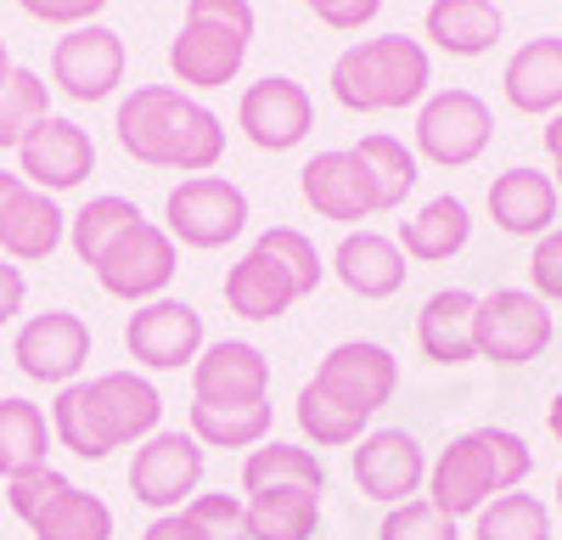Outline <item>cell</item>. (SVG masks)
<instances>
[{"instance_id":"obj_24","label":"cell","mask_w":562,"mask_h":540,"mask_svg":"<svg viewBox=\"0 0 562 540\" xmlns=\"http://www.w3.org/2000/svg\"><path fill=\"white\" fill-rule=\"evenodd\" d=\"M299 299H304L299 282L259 248H248L237 265L225 270V304L237 310L243 322H276V315H288Z\"/></svg>"},{"instance_id":"obj_43","label":"cell","mask_w":562,"mask_h":540,"mask_svg":"<svg viewBox=\"0 0 562 540\" xmlns=\"http://www.w3.org/2000/svg\"><path fill=\"white\" fill-rule=\"evenodd\" d=\"M378 12H383V0H333V7L321 12V23L338 29V34H355V29H366Z\"/></svg>"},{"instance_id":"obj_49","label":"cell","mask_w":562,"mask_h":540,"mask_svg":"<svg viewBox=\"0 0 562 540\" xmlns=\"http://www.w3.org/2000/svg\"><path fill=\"white\" fill-rule=\"evenodd\" d=\"M12 79V57H7V40H0V85Z\"/></svg>"},{"instance_id":"obj_11","label":"cell","mask_w":562,"mask_h":540,"mask_svg":"<svg viewBox=\"0 0 562 540\" xmlns=\"http://www.w3.org/2000/svg\"><path fill=\"white\" fill-rule=\"evenodd\" d=\"M326 400H338L344 412H355V417H378L383 405L394 400V389H400V360L383 349V344H366V338H355V344H338V349H326V360L315 367V378H310Z\"/></svg>"},{"instance_id":"obj_5","label":"cell","mask_w":562,"mask_h":540,"mask_svg":"<svg viewBox=\"0 0 562 540\" xmlns=\"http://www.w3.org/2000/svg\"><path fill=\"white\" fill-rule=\"evenodd\" d=\"M254 40V7L248 0H186L180 34L169 45V68L192 90H220L243 74Z\"/></svg>"},{"instance_id":"obj_28","label":"cell","mask_w":562,"mask_h":540,"mask_svg":"<svg viewBox=\"0 0 562 540\" xmlns=\"http://www.w3.org/2000/svg\"><path fill=\"white\" fill-rule=\"evenodd\" d=\"M422 29H428V40L445 57H484V52H495L506 18L495 0H434Z\"/></svg>"},{"instance_id":"obj_33","label":"cell","mask_w":562,"mask_h":540,"mask_svg":"<svg viewBox=\"0 0 562 540\" xmlns=\"http://www.w3.org/2000/svg\"><path fill=\"white\" fill-rule=\"evenodd\" d=\"M288 484H310V490H326V462L304 445H254L248 462H243V490L259 495V490H288Z\"/></svg>"},{"instance_id":"obj_9","label":"cell","mask_w":562,"mask_h":540,"mask_svg":"<svg viewBox=\"0 0 562 540\" xmlns=\"http://www.w3.org/2000/svg\"><path fill=\"white\" fill-rule=\"evenodd\" d=\"M495 142V113L473 90H434L416 108V153L439 164V169H467L473 158H484V147Z\"/></svg>"},{"instance_id":"obj_25","label":"cell","mask_w":562,"mask_h":540,"mask_svg":"<svg viewBox=\"0 0 562 540\" xmlns=\"http://www.w3.org/2000/svg\"><path fill=\"white\" fill-rule=\"evenodd\" d=\"M63 237H68V214L57 209V198L34 192L23 180V192L7 203V214H0V254L34 265V259H52L63 248Z\"/></svg>"},{"instance_id":"obj_34","label":"cell","mask_w":562,"mask_h":540,"mask_svg":"<svg viewBox=\"0 0 562 540\" xmlns=\"http://www.w3.org/2000/svg\"><path fill=\"white\" fill-rule=\"evenodd\" d=\"M355 158L371 169V187H378V203H383V214L389 209H400L405 198H411V187H416V153L400 142V135H360L355 142Z\"/></svg>"},{"instance_id":"obj_17","label":"cell","mask_w":562,"mask_h":540,"mask_svg":"<svg viewBox=\"0 0 562 540\" xmlns=\"http://www.w3.org/2000/svg\"><path fill=\"white\" fill-rule=\"evenodd\" d=\"M237 130L248 135V142L259 153H293L304 135L315 130V102L310 90L288 74H265L259 85L243 90L237 102Z\"/></svg>"},{"instance_id":"obj_23","label":"cell","mask_w":562,"mask_h":540,"mask_svg":"<svg viewBox=\"0 0 562 540\" xmlns=\"http://www.w3.org/2000/svg\"><path fill=\"white\" fill-rule=\"evenodd\" d=\"M333 270H338V282L355 293V299H394L411 277V265L400 254L394 237L383 232H349L333 254Z\"/></svg>"},{"instance_id":"obj_18","label":"cell","mask_w":562,"mask_h":540,"mask_svg":"<svg viewBox=\"0 0 562 540\" xmlns=\"http://www.w3.org/2000/svg\"><path fill=\"white\" fill-rule=\"evenodd\" d=\"M355 484L366 502L405 507L416 502V490H428V457L411 428H378L355 445Z\"/></svg>"},{"instance_id":"obj_36","label":"cell","mask_w":562,"mask_h":540,"mask_svg":"<svg viewBox=\"0 0 562 540\" xmlns=\"http://www.w3.org/2000/svg\"><path fill=\"white\" fill-rule=\"evenodd\" d=\"M45 119H52V85L34 68H12V79L0 85V153L23 147V135Z\"/></svg>"},{"instance_id":"obj_41","label":"cell","mask_w":562,"mask_h":540,"mask_svg":"<svg viewBox=\"0 0 562 540\" xmlns=\"http://www.w3.org/2000/svg\"><path fill=\"white\" fill-rule=\"evenodd\" d=\"M529 293L540 304H562V232H546L529 254Z\"/></svg>"},{"instance_id":"obj_4","label":"cell","mask_w":562,"mask_h":540,"mask_svg":"<svg viewBox=\"0 0 562 540\" xmlns=\"http://www.w3.org/2000/svg\"><path fill=\"white\" fill-rule=\"evenodd\" d=\"M428 85H434V57H428V45L411 40V34L355 40L333 63V97L349 113L416 108V102H428Z\"/></svg>"},{"instance_id":"obj_39","label":"cell","mask_w":562,"mask_h":540,"mask_svg":"<svg viewBox=\"0 0 562 540\" xmlns=\"http://www.w3.org/2000/svg\"><path fill=\"white\" fill-rule=\"evenodd\" d=\"M378 540H461L456 518H445L428 495H416L405 507H389L378 524Z\"/></svg>"},{"instance_id":"obj_22","label":"cell","mask_w":562,"mask_h":540,"mask_svg":"<svg viewBox=\"0 0 562 540\" xmlns=\"http://www.w3.org/2000/svg\"><path fill=\"white\" fill-rule=\"evenodd\" d=\"M473 315H479V293L467 288H439L428 304L416 310V344L434 367H467L479 360L473 349Z\"/></svg>"},{"instance_id":"obj_29","label":"cell","mask_w":562,"mask_h":540,"mask_svg":"<svg viewBox=\"0 0 562 540\" xmlns=\"http://www.w3.org/2000/svg\"><path fill=\"white\" fill-rule=\"evenodd\" d=\"M321 529V490L288 484L248 495V540H310Z\"/></svg>"},{"instance_id":"obj_2","label":"cell","mask_w":562,"mask_h":540,"mask_svg":"<svg viewBox=\"0 0 562 540\" xmlns=\"http://www.w3.org/2000/svg\"><path fill=\"white\" fill-rule=\"evenodd\" d=\"M164 423V394L135 372H102L68 383L52 400V439L79 462H108L119 445H147Z\"/></svg>"},{"instance_id":"obj_37","label":"cell","mask_w":562,"mask_h":540,"mask_svg":"<svg viewBox=\"0 0 562 540\" xmlns=\"http://www.w3.org/2000/svg\"><path fill=\"white\" fill-rule=\"evenodd\" d=\"M293 417H299V434H304L315 450H321V445H355V439H366V417L344 412V405H338V400H326L315 383L299 389Z\"/></svg>"},{"instance_id":"obj_44","label":"cell","mask_w":562,"mask_h":540,"mask_svg":"<svg viewBox=\"0 0 562 540\" xmlns=\"http://www.w3.org/2000/svg\"><path fill=\"white\" fill-rule=\"evenodd\" d=\"M29 304V282H23V270L12 259H0V327L18 322V310Z\"/></svg>"},{"instance_id":"obj_30","label":"cell","mask_w":562,"mask_h":540,"mask_svg":"<svg viewBox=\"0 0 562 540\" xmlns=\"http://www.w3.org/2000/svg\"><path fill=\"white\" fill-rule=\"evenodd\" d=\"M45 450H52V417L34 400H0V479L45 468Z\"/></svg>"},{"instance_id":"obj_16","label":"cell","mask_w":562,"mask_h":540,"mask_svg":"<svg viewBox=\"0 0 562 540\" xmlns=\"http://www.w3.org/2000/svg\"><path fill=\"white\" fill-rule=\"evenodd\" d=\"M90 169H97V142H90V130H79L74 119H57V113L45 124H34L23 135V147H18V175L45 198L85 187Z\"/></svg>"},{"instance_id":"obj_8","label":"cell","mask_w":562,"mask_h":540,"mask_svg":"<svg viewBox=\"0 0 562 540\" xmlns=\"http://www.w3.org/2000/svg\"><path fill=\"white\" fill-rule=\"evenodd\" d=\"M551 310L529 293V288H495L479 299L473 315V349L490 367H529L535 355H546L551 344Z\"/></svg>"},{"instance_id":"obj_47","label":"cell","mask_w":562,"mask_h":540,"mask_svg":"<svg viewBox=\"0 0 562 540\" xmlns=\"http://www.w3.org/2000/svg\"><path fill=\"white\" fill-rule=\"evenodd\" d=\"M23 192V175H7V169H0V214H7V203Z\"/></svg>"},{"instance_id":"obj_13","label":"cell","mask_w":562,"mask_h":540,"mask_svg":"<svg viewBox=\"0 0 562 540\" xmlns=\"http://www.w3.org/2000/svg\"><path fill=\"white\" fill-rule=\"evenodd\" d=\"M175 265H180L175 237L164 232V225L140 220L135 232H124V237L108 248V259L97 265V282H102V293H113V299H124V304H153V299H164V288L175 282Z\"/></svg>"},{"instance_id":"obj_19","label":"cell","mask_w":562,"mask_h":540,"mask_svg":"<svg viewBox=\"0 0 562 540\" xmlns=\"http://www.w3.org/2000/svg\"><path fill=\"white\" fill-rule=\"evenodd\" d=\"M299 187H304V203H310L321 220L355 225V220L383 214V203H378V187H371V169L355 158V147L315 153V158L299 169Z\"/></svg>"},{"instance_id":"obj_31","label":"cell","mask_w":562,"mask_h":540,"mask_svg":"<svg viewBox=\"0 0 562 540\" xmlns=\"http://www.w3.org/2000/svg\"><path fill=\"white\" fill-rule=\"evenodd\" d=\"M198 445H214V450H254L270 439V400L259 405H203L192 400V417H186Z\"/></svg>"},{"instance_id":"obj_7","label":"cell","mask_w":562,"mask_h":540,"mask_svg":"<svg viewBox=\"0 0 562 540\" xmlns=\"http://www.w3.org/2000/svg\"><path fill=\"white\" fill-rule=\"evenodd\" d=\"M164 232L186 248H225L248 232V192L225 175H192L164 198Z\"/></svg>"},{"instance_id":"obj_38","label":"cell","mask_w":562,"mask_h":540,"mask_svg":"<svg viewBox=\"0 0 562 540\" xmlns=\"http://www.w3.org/2000/svg\"><path fill=\"white\" fill-rule=\"evenodd\" d=\"M259 254H270L288 277L299 282V293L310 299L315 288H321V277H326V265H321V254H315V243L304 237V232H293V225H270V232L254 243Z\"/></svg>"},{"instance_id":"obj_26","label":"cell","mask_w":562,"mask_h":540,"mask_svg":"<svg viewBox=\"0 0 562 540\" xmlns=\"http://www.w3.org/2000/svg\"><path fill=\"white\" fill-rule=\"evenodd\" d=\"M501 90L518 113H562V40H529L506 57Z\"/></svg>"},{"instance_id":"obj_50","label":"cell","mask_w":562,"mask_h":540,"mask_svg":"<svg viewBox=\"0 0 562 540\" xmlns=\"http://www.w3.org/2000/svg\"><path fill=\"white\" fill-rule=\"evenodd\" d=\"M304 7H310V12H315V18H321V12H326V7H333V0H304Z\"/></svg>"},{"instance_id":"obj_51","label":"cell","mask_w":562,"mask_h":540,"mask_svg":"<svg viewBox=\"0 0 562 540\" xmlns=\"http://www.w3.org/2000/svg\"><path fill=\"white\" fill-rule=\"evenodd\" d=\"M557 507H562V473H557Z\"/></svg>"},{"instance_id":"obj_10","label":"cell","mask_w":562,"mask_h":540,"mask_svg":"<svg viewBox=\"0 0 562 540\" xmlns=\"http://www.w3.org/2000/svg\"><path fill=\"white\" fill-rule=\"evenodd\" d=\"M203 484V445L180 428H158L147 445H135L130 495L153 513H180Z\"/></svg>"},{"instance_id":"obj_40","label":"cell","mask_w":562,"mask_h":540,"mask_svg":"<svg viewBox=\"0 0 562 540\" xmlns=\"http://www.w3.org/2000/svg\"><path fill=\"white\" fill-rule=\"evenodd\" d=\"M186 513H192V524L209 540H248V502H237V495H225V490H198L192 502H186Z\"/></svg>"},{"instance_id":"obj_21","label":"cell","mask_w":562,"mask_h":540,"mask_svg":"<svg viewBox=\"0 0 562 540\" xmlns=\"http://www.w3.org/2000/svg\"><path fill=\"white\" fill-rule=\"evenodd\" d=\"M557 209H562L557 180L529 169V164H518V169H506V175L490 180V220L501 225L506 237L540 243L546 232H557Z\"/></svg>"},{"instance_id":"obj_3","label":"cell","mask_w":562,"mask_h":540,"mask_svg":"<svg viewBox=\"0 0 562 540\" xmlns=\"http://www.w3.org/2000/svg\"><path fill=\"white\" fill-rule=\"evenodd\" d=\"M535 473V450L512 428H473L428 462V502L445 518H479L495 495H512Z\"/></svg>"},{"instance_id":"obj_6","label":"cell","mask_w":562,"mask_h":540,"mask_svg":"<svg viewBox=\"0 0 562 540\" xmlns=\"http://www.w3.org/2000/svg\"><path fill=\"white\" fill-rule=\"evenodd\" d=\"M7 507L29 524L34 540H113V507L57 468L7 479Z\"/></svg>"},{"instance_id":"obj_12","label":"cell","mask_w":562,"mask_h":540,"mask_svg":"<svg viewBox=\"0 0 562 540\" xmlns=\"http://www.w3.org/2000/svg\"><path fill=\"white\" fill-rule=\"evenodd\" d=\"M52 85L63 90L68 102H102L124 85V34L108 23H85L68 29L52 45Z\"/></svg>"},{"instance_id":"obj_14","label":"cell","mask_w":562,"mask_h":540,"mask_svg":"<svg viewBox=\"0 0 562 540\" xmlns=\"http://www.w3.org/2000/svg\"><path fill=\"white\" fill-rule=\"evenodd\" d=\"M12 355H18L23 378H34L45 389H68V383H79L85 360H90V327L74 310H40L18 327Z\"/></svg>"},{"instance_id":"obj_1","label":"cell","mask_w":562,"mask_h":540,"mask_svg":"<svg viewBox=\"0 0 562 540\" xmlns=\"http://www.w3.org/2000/svg\"><path fill=\"white\" fill-rule=\"evenodd\" d=\"M119 147L147 164V169H175V175H209L225 158V124L214 108L186 97L175 85H135L119 102Z\"/></svg>"},{"instance_id":"obj_27","label":"cell","mask_w":562,"mask_h":540,"mask_svg":"<svg viewBox=\"0 0 562 540\" xmlns=\"http://www.w3.org/2000/svg\"><path fill=\"white\" fill-rule=\"evenodd\" d=\"M473 237V214L461 198H428L411 220H400V254L416 265H445Z\"/></svg>"},{"instance_id":"obj_46","label":"cell","mask_w":562,"mask_h":540,"mask_svg":"<svg viewBox=\"0 0 562 540\" xmlns=\"http://www.w3.org/2000/svg\"><path fill=\"white\" fill-rule=\"evenodd\" d=\"M546 158H551V180H557V198H562V113H551V124H546Z\"/></svg>"},{"instance_id":"obj_45","label":"cell","mask_w":562,"mask_h":540,"mask_svg":"<svg viewBox=\"0 0 562 540\" xmlns=\"http://www.w3.org/2000/svg\"><path fill=\"white\" fill-rule=\"evenodd\" d=\"M140 540H209L198 524H192V513H158L153 524H147V535H140Z\"/></svg>"},{"instance_id":"obj_20","label":"cell","mask_w":562,"mask_h":540,"mask_svg":"<svg viewBox=\"0 0 562 540\" xmlns=\"http://www.w3.org/2000/svg\"><path fill=\"white\" fill-rule=\"evenodd\" d=\"M192 394L203 405H259L270 394V360L248 338L203 344L198 367H192Z\"/></svg>"},{"instance_id":"obj_32","label":"cell","mask_w":562,"mask_h":540,"mask_svg":"<svg viewBox=\"0 0 562 540\" xmlns=\"http://www.w3.org/2000/svg\"><path fill=\"white\" fill-rule=\"evenodd\" d=\"M140 220H147V214H140L130 198H90L74 220H68V243H74V254H79V265H90V270H97L102 259H108V248L124 237V232H135V225Z\"/></svg>"},{"instance_id":"obj_42","label":"cell","mask_w":562,"mask_h":540,"mask_svg":"<svg viewBox=\"0 0 562 540\" xmlns=\"http://www.w3.org/2000/svg\"><path fill=\"white\" fill-rule=\"evenodd\" d=\"M18 7L40 23H63V29H85L90 18H97L108 0H18Z\"/></svg>"},{"instance_id":"obj_35","label":"cell","mask_w":562,"mask_h":540,"mask_svg":"<svg viewBox=\"0 0 562 540\" xmlns=\"http://www.w3.org/2000/svg\"><path fill=\"white\" fill-rule=\"evenodd\" d=\"M473 540H551V507L529 490L495 495L473 524Z\"/></svg>"},{"instance_id":"obj_48","label":"cell","mask_w":562,"mask_h":540,"mask_svg":"<svg viewBox=\"0 0 562 540\" xmlns=\"http://www.w3.org/2000/svg\"><path fill=\"white\" fill-rule=\"evenodd\" d=\"M546 423H551V439H557V445H562V394H557V400H551V417H546Z\"/></svg>"},{"instance_id":"obj_15","label":"cell","mask_w":562,"mask_h":540,"mask_svg":"<svg viewBox=\"0 0 562 540\" xmlns=\"http://www.w3.org/2000/svg\"><path fill=\"white\" fill-rule=\"evenodd\" d=\"M124 349L135 355V367H147V372L198 367V355H203V315L186 299H153V304H140L130 315Z\"/></svg>"}]
</instances>
